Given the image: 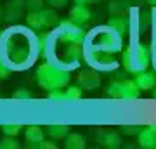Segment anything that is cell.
I'll list each match as a JSON object with an SVG mask.
<instances>
[{"instance_id": "cell-6", "label": "cell", "mask_w": 156, "mask_h": 149, "mask_svg": "<svg viewBox=\"0 0 156 149\" xmlns=\"http://www.w3.org/2000/svg\"><path fill=\"white\" fill-rule=\"evenodd\" d=\"M87 62L92 68L99 69V71H111L118 66V62L113 59L109 52H102V50H94L90 49L87 52Z\"/></svg>"}, {"instance_id": "cell-23", "label": "cell", "mask_w": 156, "mask_h": 149, "mask_svg": "<svg viewBox=\"0 0 156 149\" xmlns=\"http://www.w3.org/2000/svg\"><path fill=\"white\" fill-rule=\"evenodd\" d=\"M0 128H2V132L5 133V135H12V137H16L17 133L21 132L23 125H19V123H4Z\"/></svg>"}, {"instance_id": "cell-18", "label": "cell", "mask_w": 156, "mask_h": 149, "mask_svg": "<svg viewBox=\"0 0 156 149\" xmlns=\"http://www.w3.org/2000/svg\"><path fill=\"white\" fill-rule=\"evenodd\" d=\"M40 14H42V19H44V24H45V28H54L56 24H59V16H57V12H56V9H42L40 11Z\"/></svg>"}, {"instance_id": "cell-2", "label": "cell", "mask_w": 156, "mask_h": 149, "mask_svg": "<svg viewBox=\"0 0 156 149\" xmlns=\"http://www.w3.org/2000/svg\"><path fill=\"white\" fill-rule=\"evenodd\" d=\"M35 78H37L38 87H42L47 92L61 90V88H66L71 82V69L66 66H61L57 62L45 61L44 64H40L37 68Z\"/></svg>"}, {"instance_id": "cell-29", "label": "cell", "mask_w": 156, "mask_h": 149, "mask_svg": "<svg viewBox=\"0 0 156 149\" xmlns=\"http://www.w3.org/2000/svg\"><path fill=\"white\" fill-rule=\"evenodd\" d=\"M140 128L142 127H139V125H122L120 130H122L125 135H137V133L140 132Z\"/></svg>"}, {"instance_id": "cell-11", "label": "cell", "mask_w": 156, "mask_h": 149, "mask_svg": "<svg viewBox=\"0 0 156 149\" xmlns=\"http://www.w3.org/2000/svg\"><path fill=\"white\" fill-rule=\"evenodd\" d=\"M26 24L33 31H42L45 28V24H44V19H42L40 11H28V14H26Z\"/></svg>"}, {"instance_id": "cell-26", "label": "cell", "mask_w": 156, "mask_h": 149, "mask_svg": "<svg viewBox=\"0 0 156 149\" xmlns=\"http://www.w3.org/2000/svg\"><path fill=\"white\" fill-rule=\"evenodd\" d=\"M47 99H49V101H54V102H66V97H64V88H61V90H52V92H49Z\"/></svg>"}, {"instance_id": "cell-35", "label": "cell", "mask_w": 156, "mask_h": 149, "mask_svg": "<svg viewBox=\"0 0 156 149\" xmlns=\"http://www.w3.org/2000/svg\"><path fill=\"white\" fill-rule=\"evenodd\" d=\"M149 128H153V130L156 132V123H151V125H149Z\"/></svg>"}, {"instance_id": "cell-25", "label": "cell", "mask_w": 156, "mask_h": 149, "mask_svg": "<svg viewBox=\"0 0 156 149\" xmlns=\"http://www.w3.org/2000/svg\"><path fill=\"white\" fill-rule=\"evenodd\" d=\"M23 9H12V7H9L5 12H4V19L5 21H17L19 17L23 16Z\"/></svg>"}, {"instance_id": "cell-38", "label": "cell", "mask_w": 156, "mask_h": 149, "mask_svg": "<svg viewBox=\"0 0 156 149\" xmlns=\"http://www.w3.org/2000/svg\"><path fill=\"white\" fill-rule=\"evenodd\" d=\"M95 2H101V0H95Z\"/></svg>"}, {"instance_id": "cell-12", "label": "cell", "mask_w": 156, "mask_h": 149, "mask_svg": "<svg viewBox=\"0 0 156 149\" xmlns=\"http://www.w3.org/2000/svg\"><path fill=\"white\" fill-rule=\"evenodd\" d=\"M135 82H137L140 90H151V88H154V85H156L154 75L149 73V71H142V73H139V75H135Z\"/></svg>"}, {"instance_id": "cell-7", "label": "cell", "mask_w": 156, "mask_h": 149, "mask_svg": "<svg viewBox=\"0 0 156 149\" xmlns=\"http://www.w3.org/2000/svg\"><path fill=\"white\" fill-rule=\"evenodd\" d=\"M76 82H78V85L83 88V90H95V88H99L101 87L99 69L90 68V69H83V71H80V73H78Z\"/></svg>"}, {"instance_id": "cell-9", "label": "cell", "mask_w": 156, "mask_h": 149, "mask_svg": "<svg viewBox=\"0 0 156 149\" xmlns=\"http://www.w3.org/2000/svg\"><path fill=\"white\" fill-rule=\"evenodd\" d=\"M140 94V88L137 85L135 80H123V87H122V101H135Z\"/></svg>"}, {"instance_id": "cell-17", "label": "cell", "mask_w": 156, "mask_h": 149, "mask_svg": "<svg viewBox=\"0 0 156 149\" xmlns=\"http://www.w3.org/2000/svg\"><path fill=\"white\" fill-rule=\"evenodd\" d=\"M24 137L28 142H42L44 140V128L38 125H30L24 128Z\"/></svg>"}, {"instance_id": "cell-31", "label": "cell", "mask_w": 156, "mask_h": 149, "mask_svg": "<svg viewBox=\"0 0 156 149\" xmlns=\"http://www.w3.org/2000/svg\"><path fill=\"white\" fill-rule=\"evenodd\" d=\"M45 2H47L52 9H57V11H59V9H64V7L68 5L69 0H45Z\"/></svg>"}, {"instance_id": "cell-24", "label": "cell", "mask_w": 156, "mask_h": 149, "mask_svg": "<svg viewBox=\"0 0 156 149\" xmlns=\"http://www.w3.org/2000/svg\"><path fill=\"white\" fill-rule=\"evenodd\" d=\"M17 147H19V142L12 135H5L0 140V149H17Z\"/></svg>"}, {"instance_id": "cell-30", "label": "cell", "mask_w": 156, "mask_h": 149, "mask_svg": "<svg viewBox=\"0 0 156 149\" xmlns=\"http://www.w3.org/2000/svg\"><path fill=\"white\" fill-rule=\"evenodd\" d=\"M44 0H26V9L28 11H42Z\"/></svg>"}, {"instance_id": "cell-13", "label": "cell", "mask_w": 156, "mask_h": 149, "mask_svg": "<svg viewBox=\"0 0 156 149\" xmlns=\"http://www.w3.org/2000/svg\"><path fill=\"white\" fill-rule=\"evenodd\" d=\"M50 44H52V33H49V31H40V33L37 35V47H38V52L44 55V57L47 55V52H49Z\"/></svg>"}, {"instance_id": "cell-20", "label": "cell", "mask_w": 156, "mask_h": 149, "mask_svg": "<svg viewBox=\"0 0 156 149\" xmlns=\"http://www.w3.org/2000/svg\"><path fill=\"white\" fill-rule=\"evenodd\" d=\"M47 133L54 139H66V135L69 133V127L68 125H49Z\"/></svg>"}, {"instance_id": "cell-1", "label": "cell", "mask_w": 156, "mask_h": 149, "mask_svg": "<svg viewBox=\"0 0 156 149\" xmlns=\"http://www.w3.org/2000/svg\"><path fill=\"white\" fill-rule=\"evenodd\" d=\"M0 52L12 69H26L33 64L35 52H38L37 37H33L26 28H9L4 35H0Z\"/></svg>"}, {"instance_id": "cell-28", "label": "cell", "mask_w": 156, "mask_h": 149, "mask_svg": "<svg viewBox=\"0 0 156 149\" xmlns=\"http://www.w3.org/2000/svg\"><path fill=\"white\" fill-rule=\"evenodd\" d=\"M11 73H12V68L4 59H0V80H7L11 76Z\"/></svg>"}, {"instance_id": "cell-5", "label": "cell", "mask_w": 156, "mask_h": 149, "mask_svg": "<svg viewBox=\"0 0 156 149\" xmlns=\"http://www.w3.org/2000/svg\"><path fill=\"white\" fill-rule=\"evenodd\" d=\"M54 40L61 44H87V33L80 24H75L71 19H61L57 24V30L54 31Z\"/></svg>"}, {"instance_id": "cell-10", "label": "cell", "mask_w": 156, "mask_h": 149, "mask_svg": "<svg viewBox=\"0 0 156 149\" xmlns=\"http://www.w3.org/2000/svg\"><path fill=\"white\" fill-rule=\"evenodd\" d=\"M137 140H139V146L144 149H153L156 147V132L153 128L146 127L142 128L139 133H137Z\"/></svg>"}, {"instance_id": "cell-19", "label": "cell", "mask_w": 156, "mask_h": 149, "mask_svg": "<svg viewBox=\"0 0 156 149\" xmlns=\"http://www.w3.org/2000/svg\"><path fill=\"white\" fill-rule=\"evenodd\" d=\"M101 142L104 144L106 147H109V149H116V147L122 146V137H120L116 132H108V133L102 135Z\"/></svg>"}, {"instance_id": "cell-34", "label": "cell", "mask_w": 156, "mask_h": 149, "mask_svg": "<svg viewBox=\"0 0 156 149\" xmlns=\"http://www.w3.org/2000/svg\"><path fill=\"white\" fill-rule=\"evenodd\" d=\"M147 4H149V5H153V7H156V0H147Z\"/></svg>"}, {"instance_id": "cell-32", "label": "cell", "mask_w": 156, "mask_h": 149, "mask_svg": "<svg viewBox=\"0 0 156 149\" xmlns=\"http://www.w3.org/2000/svg\"><path fill=\"white\" fill-rule=\"evenodd\" d=\"M7 7H12V9H24V7H26V0H9V2H7Z\"/></svg>"}, {"instance_id": "cell-36", "label": "cell", "mask_w": 156, "mask_h": 149, "mask_svg": "<svg viewBox=\"0 0 156 149\" xmlns=\"http://www.w3.org/2000/svg\"><path fill=\"white\" fill-rule=\"evenodd\" d=\"M2 17H4V12H2V9H0V19H2Z\"/></svg>"}, {"instance_id": "cell-14", "label": "cell", "mask_w": 156, "mask_h": 149, "mask_svg": "<svg viewBox=\"0 0 156 149\" xmlns=\"http://www.w3.org/2000/svg\"><path fill=\"white\" fill-rule=\"evenodd\" d=\"M108 26H111L116 33H120L123 37L125 31H127V28H128V17H125V16H111L109 21H108Z\"/></svg>"}, {"instance_id": "cell-21", "label": "cell", "mask_w": 156, "mask_h": 149, "mask_svg": "<svg viewBox=\"0 0 156 149\" xmlns=\"http://www.w3.org/2000/svg\"><path fill=\"white\" fill-rule=\"evenodd\" d=\"M82 90L83 88L80 85H68L64 88V97H66V102H75V101H80L82 97Z\"/></svg>"}, {"instance_id": "cell-27", "label": "cell", "mask_w": 156, "mask_h": 149, "mask_svg": "<svg viewBox=\"0 0 156 149\" xmlns=\"http://www.w3.org/2000/svg\"><path fill=\"white\" fill-rule=\"evenodd\" d=\"M31 97H33V94L30 90H24V88H19V90H16L12 94V99H16V101H30Z\"/></svg>"}, {"instance_id": "cell-16", "label": "cell", "mask_w": 156, "mask_h": 149, "mask_svg": "<svg viewBox=\"0 0 156 149\" xmlns=\"http://www.w3.org/2000/svg\"><path fill=\"white\" fill-rule=\"evenodd\" d=\"M130 9L127 0H111L109 5H108V11L111 16H125Z\"/></svg>"}, {"instance_id": "cell-3", "label": "cell", "mask_w": 156, "mask_h": 149, "mask_svg": "<svg viewBox=\"0 0 156 149\" xmlns=\"http://www.w3.org/2000/svg\"><path fill=\"white\" fill-rule=\"evenodd\" d=\"M87 44L90 49L94 50H102L115 54L118 50H122V35L116 33L111 26H102L92 30V33L87 35Z\"/></svg>"}, {"instance_id": "cell-22", "label": "cell", "mask_w": 156, "mask_h": 149, "mask_svg": "<svg viewBox=\"0 0 156 149\" xmlns=\"http://www.w3.org/2000/svg\"><path fill=\"white\" fill-rule=\"evenodd\" d=\"M122 87H123V80H115L108 85L106 88V94L113 99H120V95H122Z\"/></svg>"}, {"instance_id": "cell-4", "label": "cell", "mask_w": 156, "mask_h": 149, "mask_svg": "<svg viewBox=\"0 0 156 149\" xmlns=\"http://www.w3.org/2000/svg\"><path fill=\"white\" fill-rule=\"evenodd\" d=\"M149 59H151V52L149 49L142 44H130L127 47V50L122 54V66L125 68L127 73H139L146 71L149 66Z\"/></svg>"}, {"instance_id": "cell-37", "label": "cell", "mask_w": 156, "mask_h": 149, "mask_svg": "<svg viewBox=\"0 0 156 149\" xmlns=\"http://www.w3.org/2000/svg\"><path fill=\"white\" fill-rule=\"evenodd\" d=\"M153 94H154V99H156V85H154V92H153Z\"/></svg>"}, {"instance_id": "cell-8", "label": "cell", "mask_w": 156, "mask_h": 149, "mask_svg": "<svg viewBox=\"0 0 156 149\" xmlns=\"http://www.w3.org/2000/svg\"><path fill=\"white\" fill-rule=\"evenodd\" d=\"M69 19H71L75 24H85V23H89L92 19V12L90 9L85 4H75L71 7V11H69Z\"/></svg>"}, {"instance_id": "cell-33", "label": "cell", "mask_w": 156, "mask_h": 149, "mask_svg": "<svg viewBox=\"0 0 156 149\" xmlns=\"http://www.w3.org/2000/svg\"><path fill=\"white\" fill-rule=\"evenodd\" d=\"M73 2L75 4H85V5L87 4H95V0H73Z\"/></svg>"}, {"instance_id": "cell-15", "label": "cell", "mask_w": 156, "mask_h": 149, "mask_svg": "<svg viewBox=\"0 0 156 149\" xmlns=\"http://www.w3.org/2000/svg\"><path fill=\"white\" fill-rule=\"evenodd\" d=\"M68 149H85L87 147V142H85L83 135H80L76 132H71L66 135V142H64Z\"/></svg>"}]
</instances>
